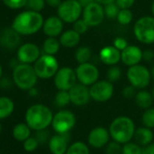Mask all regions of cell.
Here are the masks:
<instances>
[{"instance_id": "cell-35", "label": "cell", "mask_w": 154, "mask_h": 154, "mask_svg": "<svg viewBox=\"0 0 154 154\" xmlns=\"http://www.w3.org/2000/svg\"><path fill=\"white\" fill-rule=\"evenodd\" d=\"M103 10H104L105 17L109 19H115L117 18V16L119 14L120 8L116 5L115 2H112V3L103 6Z\"/></svg>"}, {"instance_id": "cell-22", "label": "cell", "mask_w": 154, "mask_h": 154, "mask_svg": "<svg viewBox=\"0 0 154 154\" xmlns=\"http://www.w3.org/2000/svg\"><path fill=\"white\" fill-rule=\"evenodd\" d=\"M59 41L62 46L66 48H72L80 43L81 35L74 31L73 29L66 30L61 34Z\"/></svg>"}, {"instance_id": "cell-11", "label": "cell", "mask_w": 154, "mask_h": 154, "mask_svg": "<svg viewBox=\"0 0 154 154\" xmlns=\"http://www.w3.org/2000/svg\"><path fill=\"white\" fill-rule=\"evenodd\" d=\"M77 83L75 70L71 67H61L54 76V84L57 90L69 91Z\"/></svg>"}, {"instance_id": "cell-16", "label": "cell", "mask_w": 154, "mask_h": 154, "mask_svg": "<svg viewBox=\"0 0 154 154\" xmlns=\"http://www.w3.org/2000/svg\"><path fill=\"white\" fill-rule=\"evenodd\" d=\"M89 86L82 85L80 83H76L70 90L69 94L71 98V103L76 106H84L86 105L91 98Z\"/></svg>"}, {"instance_id": "cell-23", "label": "cell", "mask_w": 154, "mask_h": 154, "mask_svg": "<svg viewBox=\"0 0 154 154\" xmlns=\"http://www.w3.org/2000/svg\"><path fill=\"white\" fill-rule=\"evenodd\" d=\"M133 139L137 143H139L140 146H146L153 141L154 139V133L151 131V129L142 126L139 127L135 130L134 137Z\"/></svg>"}, {"instance_id": "cell-15", "label": "cell", "mask_w": 154, "mask_h": 154, "mask_svg": "<svg viewBox=\"0 0 154 154\" xmlns=\"http://www.w3.org/2000/svg\"><path fill=\"white\" fill-rule=\"evenodd\" d=\"M41 56L39 47L34 43H26L21 45L17 50V57L22 63H35Z\"/></svg>"}, {"instance_id": "cell-52", "label": "cell", "mask_w": 154, "mask_h": 154, "mask_svg": "<svg viewBox=\"0 0 154 154\" xmlns=\"http://www.w3.org/2000/svg\"><path fill=\"white\" fill-rule=\"evenodd\" d=\"M95 2L101 4L102 6H105V5H108L110 3H112V2H115V0H94Z\"/></svg>"}, {"instance_id": "cell-31", "label": "cell", "mask_w": 154, "mask_h": 154, "mask_svg": "<svg viewBox=\"0 0 154 154\" xmlns=\"http://www.w3.org/2000/svg\"><path fill=\"white\" fill-rule=\"evenodd\" d=\"M141 150L142 147L136 141L132 142L131 140L122 144V154H141Z\"/></svg>"}, {"instance_id": "cell-46", "label": "cell", "mask_w": 154, "mask_h": 154, "mask_svg": "<svg viewBox=\"0 0 154 154\" xmlns=\"http://www.w3.org/2000/svg\"><path fill=\"white\" fill-rule=\"evenodd\" d=\"M154 59V52L150 49H146L142 51V60L149 63Z\"/></svg>"}, {"instance_id": "cell-30", "label": "cell", "mask_w": 154, "mask_h": 154, "mask_svg": "<svg viewBox=\"0 0 154 154\" xmlns=\"http://www.w3.org/2000/svg\"><path fill=\"white\" fill-rule=\"evenodd\" d=\"M71 103V98L69 94V91L58 90L54 96V103L57 107L63 108L67 106Z\"/></svg>"}, {"instance_id": "cell-1", "label": "cell", "mask_w": 154, "mask_h": 154, "mask_svg": "<svg viewBox=\"0 0 154 154\" xmlns=\"http://www.w3.org/2000/svg\"><path fill=\"white\" fill-rule=\"evenodd\" d=\"M44 17L40 12L26 10L19 13L13 20L12 27L21 35H31L42 29Z\"/></svg>"}, {"instance_id": "cell-29", "label": "cell", "mask_w": 154, "mask_h": 154, "mask_svg": "<svg viewBox=\"0 0 154 154\" xmlns=\"http://www.w3.org/2000/svg\"><path fill=\"white\" fill-rule=\"evenodd\" d=\"M74 56L78 63H88L92 57V50L87 46H81L76 50Z\"/></svg>"}, {"instance_id": "cell-28", "label": "cell", "mask_w": 154, "mask_h": 154, "mask_svg": "<svg viewBox=\"0 0 154 154\" xmlns=\"http://www.w3.org/2000/svg\"><path fill=\"white\" fill-rule=\"evenodd\" d=\"M65 154H91V152L87 143L81 140H76L69 145Z\"/></svg>"}, {"instance_id": "cell-47", "label": "cell", "mask_w": 154, "mask_h": 154, "mask_svg": "<svg viewBox=\"0 0 154 154\" xmlns=\"http://www.w3.org/2000/svg\"><path fill=\"white\" fill-rule=\"evenodd\" d=\"M141 154H154V143L151 142L142 147Z\"/></svg>"}, {"instance_id": "cell-42", "label": "cell", "mask_w": 154, "mask_h": 154, "mask_svg": "<svg viewBox=\"0 0 154 154\" xmlns=\"http://www.w3.org/2000/svg\"><path fill=\"white\" fill-rule=\"evenodd\" d=\"M136 94H137L136 88L131 85H129L122 89V95H123V97H125L127 99L134 98Z\"/></svg>"}, {"instance_id": "cell-5", "label": "cell", "mask_w": 154, "mask_h": 154, "mask_svg": "<svg viewBox=\"0 0 154 154\" xmlns=\"http://www.w3.org/2000/svg\"><path fill=\"white\" fill-rule=\"evenodd\" d=\"M133 34L141 44H154V17L145 16L139 18L133 26Z\"/></svg>"}, {"instance_id": "cell-45", "label": "cell", "mask_w": 154, "mask_h": 154, "mask_svg": "<svg viewBox=\"0 0 154 154\" xmlns=\"http://www.w3.org/2000/svg\"><path fill=\"white\" fill-rule=\"evenodd\" d=\"M13 83L14 81L12 82V80L8 78V77H2V78L0 79V88L2 90H9L12 88Z\"/></svg>"}, {"instance_id": "cell-27", "label": "cell", "mask_w": 154, "mask_h": 154, "mask_svg": "<svg viewBox=\"0 0 154 154\" xmlns=\"http://www.w3.org/2000/svg\"><path fill=\"white\" fill-rule=\"evenodd\" d=\"M61 47L60 41L55 37H47L43 43V51L46 54L55 55Z\"/></svg>"}, {"instance_id": "cell-9", "label": "cell", "mask_w": 154, "mask_h": 154, "mask_svg": "<svg viewBox=\"0 0 154 154\" xmlns=\"http://www.w3.org/2000/svg\"><path fill=\"white\" fill-rule=\"evenodd\" d=\"M76 123L74 113L69 110H61L54 114L52 128L55 133H69Z\"/></svg>"}, {"instance_id": "cell-34", "label": "cell", "mask_w": 154, "mask_h": 154, "mask_svg": "<svg viewBox=\"0 0 154 154\" xmlns=\"http://www.w3.org/2000/svg\"><path fill=\"white\" fill-rule=\"evenodd\" d=\"M122 70L119 66L116 65H112L111 67H109V69L107 70L106 72V77L107 80L110 81L111 83H116L120 80V78L122 77Z\"/></svg>"}, {"instance_id": "cell-20", "label": "cell", "mask_w": 154, "mask_h": 154, "mask_svg": "<svg viewBox=\"0 0 154 154\" xmlns=\"http://www.w3.org/2000/svg\"><path fill=\"white\" fill-rule=\"evenodd\" d=\"M142 60V51L137 45H128L121 52V61L127 66L139 64Z\"/></svg>"}, {"instance_id": "cell-17", "label": "cell", "mask_w": 154, "mask_h": 154, "mask_svg": "<svg viewBox=\"0 0 154 154\" xmlns=\"http://www.w3.org/2000/svg\"><path fill=\"white\" fill-rule=\"evenodd\" d=\"M69 133H55L48 141V148L52 154H65L69 147Z\"/></svg>"}, {"instance_id": "cell-8", "label": "cell", "mask_w": 154, "mask_h": 154, "mask_svg": "<svg viewBox=\"0 0 154 154\" xmlns=\"http://www.w3.org/2000/svg\"><path fill=\"white\" fill-rule=\"evenodd\" d=\"M83 13V7L78 0H64L57 8V16L64 22L72 24L79 19Z\"/></svg>"}, {"instance_id": "cell-57", "label": "cell", "mask_w": 154, "mask_h": 154, "mask_svg": "<svg viewBox=\"0 0 154 154\" xmlns=\"http://www.w3.org/2000/svg\"><path fill=\"white\" fill-rule=\"evenodd\" d=\"M1 131H2V124L0 123V134H1Z\"/></svg>"}, {"instance_id": "cell-25", "label": "cell", "mask_w": 154, "mask_h": 154, "mask_svg": "<svg viewBox=\"0 0 154 154\" xmlns=\"http://www.w3.org/2000/svg\"><path fill=\"white\" fill-rule=\"evenodd\" d=\"M31 128L27 125L26 122H20L13 128L12 134L16 140L23 142L31 137Z\"/></svg>"}, {"instance_id": "cell-36", "label": "cell", "mask_w": 154, "mask_h": 154, "mask_svg": "<svg viewBox=\"0 0 154 154\" xmlns=\"http://www.w3.org/2000/svg\"><path fill=\"white\" fill-rule=\"evenodd\" d=\"M39 142L35 137H29L23 141V148L26 152H34L39 147Z\"/></svg>"}, {"instance_id": "cell-2", "label": "cell", "mask_w": 154, "mask_h": 154, "mask_svg": "<svg viewBox=\"0 0 154 154\" xmlns=\"http://www.w3.org/2000/svg\"><path fill=\"white\" fill-rule=\"evenodd\" d=\"M53 117L54 113L48 106L36 103L26 110L25 120L31 130L37 131L47 129L52 124Z\"/></svg>"}, {"instance_id": "cell-14", "label": "cell", "mask_w": 154, "mask_h": 154, "mask_svg": "<svg viewBox=\"0 0 154 154\" xmlns=\"http://www.w3.org/2000/svg\"><path fill=\"white\" fill-rule=\"evenodd\" d=\"M111 140L109 129L98 126L92 129L87 136L88 145L94 149H102L105 147Z\"/></svg>"}, {"instance_id": "cell-13", "label": "cell", "mask_w": 154, "mask_h": 154, "mask_svg": "<svg viewBox=\"0 0 154 154\" xmlns=\"http://www.w3.org/2000/svg\"><path fill=\"white\" fill-rule=\"evenodd\" d=\"M90 94L92 100L98 103H106L113 95V85L108 80L97 81L90 86Z\"/></svg>"}, {"instance_id": "cell-21", "label": "cell", "mask_w": 154, "mask_h": 154, "mask_svg": "<svg viewBox=\"0 0 154 154\" xmlns=\"http://www.w3.org/2000/svg\"><path fill=\"white\" fill-rule=\"evenodd\" d=\"M99 56L104 64L116 65L121 61V51L113 45H108L101 49Z\"/></svg>"}, {"instance_id": "cell-39", "label": "cell", "mask_w": 154, "mask_h": 154, "mask_svg": "<svg viewBox=\"0 0 154 154\" xmlns=\"http://www.w3.org/2000/svg\"><path fill=\"white\" fill-rule=\"evenodd\" d=\"M2 1L11 9H20L26 7L28 0H2Z\"/></svg>"}, {"instance_id": "cell-41", "label": "cell", "mask_w": 154, "mask_h": 154, "mask_svg": "<svg viewBox=\"0 0 154 154\" xmlns=\"http://www.w3.org/2000/svg\"><path fill=\"white\" fill-rule=\"evenodd\" d=\"M35 137L37 139L39 144H45V143H48V141H49V140H50V138H51L50 132H49L46 129L41 130V131H37L35 132Z\"/></svg>"}, {"instance_id": "cell-55", "label": "cell", "mask_w": 154, "mask_h": 154, "mask_svg": "<svg viewBox=\"0 0 154 154\" xmlns=\"http://www.w3.org/2000/svg\"><path fill=\"white\" fill-rule=\"evenodd\" d=\"M151 13H152V17H154V2L151 5Z\"/></svg>"}, {"instance_id": "cell-43", "label": "cell", "mask_w": 154, "mask_h": 154, "mask_svg": "<svg viewBox=\"0 0 154 154\" xmlns=\"http://www.w3.org/2000/svg\"><path fill=\"white\" fill-rule=\"evenodd\" d=\"M112 45L122 52V51L124 50L129 45H128L127 40L124 39L123 37H116V38L113 40V45Z\"/></svg>"}, {"instance_id": "cell-54", "label": "cell", "mask_w": 154, "mask_h": 154, "mask_svg": "<svg viewBox=\"0 0 154 154\" xmlns=\"http://www.w3.org/2000/svg\"><path fill=\"white\" fill-rule=\"evenodd\" d=\"M2 75H3V68H2L1 63H0V79L2 78Z\"/></svg>"}, {"instance_id": "cell-3", "label": "cell", "mask_w": 154, "mask_h": 154, "mask_svg": "<svg viewBox=\"0 0 154 154\" xmlns=\"http://www.w3.org/2000/svg\"><path fill=\"white\" fill-rule=\"evenodd\" d=\"M135 130L136 127L133 120L128 116L116 117L109 126L111 138L121 144L131 141L134 137Z\"/></svg>"}, {"instance_id": "cell-38", "label": "cell", "mask_w": 154, "mask_h": 154, "mask_svg": "<svg viewBox=\"0 0 154 154\" xmlns=\"http://www.w3.org/2000/svg\"><path fill=\"white\" fill-rule=\"evenodd\" d=\"M45 0H28L26 7L29 10L35 12H41L45 7Z\"/></svg>"}, {"instance_id": "cell-26", "label": "cell", "mask_w": 154, "mask_h": 154, "mask_svg": "<svg viewBox=\"0 0 154 154\" xmlns=\"http://www.w3.org/2000/svg\"><path fill=\"white\" fill-rule=\"evenodd\" d=\"M15 111L14 101L7 96L0 97V120L8 118Z\"/></svg>"}, {"instance_id": "cell-49", "label": "cell", "mask_w": 154, "mask_h": 154, "mask_svg": "<svg viewBox=\"0 0 154 154\" xmlns=\"http://www.w3.org/2000/svg\"><path fill=\"white\" fill-rule=\"evenodd\" d=\"M19 63H21L20 62H19V60L17 59V58H13L10 62H9V67L11 68V69H15Z\"/></svg>"}, {"instance_id": "cell-56", "label": "cell", "mask_w": 154, "mask_h": 154, "mask_svg": "<svg viewBox=\"0 0 154 154\" xmlns=\"http://www.w3.org/2000/svg\"><path fill=\"white\" fill-rule=\"evenodd\" d=\"M151 94H152V96H153V99H154V85H153V88L151 90Z\"/></svg>"}, {"instance_id": "cell-24", "label": "cell", "mask_w": 154, "mask_h": 154, "mask_svg": "<svg viewBox=\"0 0 154 154\" xmlns=\"http://www.w3.org/2000/svg\"><path fill=\"white\" fill-rule=\"evenodd\" d=\"M134 100H135L136 104L140 108L146 110V109L151 107L154 99H153L151 93H149V91H146L144 89H140L137 92V94L134 97Z\"/></svg>"}, {"instance_id": "cell-33", "label": "cell", "mask_w": 154, "mask_h": 154, "mask_svg": "<svg viewBox=\"0 0 154 154\" xmlns=\"http://www.w3.org/2000/svg\"><path fill=\"white\" fill-rule=\"evenodd\" d=\"M141 122L143 126L149 129L154 128V108H148L144 111L141 116Z\"/></svg>"}, {"instance_id": "cell-12", "label": "cell", "mask_w": 154, "mask_h": 154, "mask_svg": "<svg viewBox=\"0 0 154 154\" xmlns=\"http://www.w3.org/2000/svg\"><path fill=\"white\" fill-rule=\"evenodd\" d=\"M105 15L103 6L97 2H93L83 8L82 18L86 22L89 27H96L104 20Z\"/></svg>"}, {"instance_id": "cell-19", "label": "cell", "mask_w": 154, "mask_h": 154, "mask_svg": "<svg viewBox=\"0 0 154 154\" xmlns=\"http://www.w3.org/2000/svg\"><path fill=\"white\" fill-rule=\"evenodd\" d=\"M63 21L58 16H53L46 18L43 25V32L48 37H56L61 35L63 30Z\"/></svg>"}, {"instance_id": "cell-40", "label": "cell", "mask_w": 154, "mask_h": 154, "mask_svg": "<svg viewBox=\"0 0 154 154\" xmlns=\"http://www.w3.org/2000/svg\"><path fill=\"white\" fill-rule=\"evenodd\" d=\"M73 24V27L72 29L74 31H76L78 34L80 35H83L85 33H86L88 31V28H89V26L86 24V22L83 19V18H79L77 19L75 22L72 23Z\"/></svg>"}, {"instance_id": "cell-44", "label": "cell", "mask_w": 154, "mask_h": 154, "mask_svg": "<svg viewBox=\"0 0 154 154\" xmlns=\"http://www.w3.org/2000/svg\"><path fill=\"white\" fill-rule=\"evenodd\" d=\"M120 9H130L135 3V0H115Z\"/></svg>"}, {"instance_id": "cell-6", "label": "cell", "mask_w": 154, "mask_h": 154, "mask_svg": "<svg viewBox=\"0 0 154 154\" xmlns=\"http://www.w3.org/2000/svg\"><path fill=\"white\" fill-rule=\"evenodd\" d=\"M35 71L41 79H50L59 70V63L54 55L44 54L34 63Z\"/></svg>"}, {"instance_id": "cell-53", "label": "cell", "mask_w": 154, "mask_h": 154, "mask_svg": "<svg viewBox=\"0 0 154 154\" xmlns=\"http://www.w3.org/2000/svg\"><path fill=\"white\" fill-rule=\"evenodd\" d=\"M150 75H151V79L154 80V65L150 69Z\"/></svg>"}, {"instance_id": "cell-4", "label": "cell", "mask_w": 154, "mask_h": 154, "mask_svg": "<svg viewBox=\"0 0 154 154\" xmlns=\"http://www.w3.org/2000/svg\"><path fill=\"white\" fill-rule=\"evenodd\" d=\"M38 76L34 66L29 63H19L13 70L14 84L21 90L28 91L35 87L37 83Z\"/></svg>"}, {"instance_id": "cell-48", "label": "cell", "mask_w": 154, "mask_h": 154, "mask_svg": "<svg viewBox=\"0 0 154 154\" xmlns=\"http://www.w3.org/2000/svg\"><path fill=\"white\" fill-rule=\"evenodd\" d=\"M45 2L49 7L57 8L63 1H62V0H45Z\"/></svg>"}, {"instance_id": "cell-18", "label": "cell", "mask_w": 154, "mask_h": 154, "mask_svg": "<svg viewBox=\"0 0 154 154\" xmlns=\"http://www.w3.org/2000/svg\"><path fill=\"white\" fill-rule=\"evenodd\" d=\"M21 43V35L12 26L4 28L0 32V45L6 49H15Z\"/></svg>"}, {"instance_id": "cell-32", "label": "cell", "mask_w": 154, "mask_h": 154, "mask_svg": "<svg viewBox=\"0 0 154 154\" xmlns=\"http://www.w3.org/2000/svg\"><path fill=\"white\" fill-rule=\"evenodd\" d=\"M116 19L120 25L128 26L133 19V14L130 9H120Z\"/></svg>"}, {"instance_id": "cell-51", "label": "cell", "mask_w": 154, "mask_h": 154, "mask_svg": "<svg viewBox=\"0 0 154 154\" xmlns=\"http://www.w3.org/2000/svg\"><path fill=\"white\" fill-rule=\"evenodd\" d=\"M78 2L81 4V6H82L83 8H85L86 6H88L89 4L94 2V0H78Z\"/></svg>"}, {"instance_id": "cell-37", "label": "cell", "mask_w": 154, "mask_h": 154, "mask_svg": "<svg viewBox=\"0 0 154 154\" xmlns=\"http://www.w3.org/2000/svg\"><path fill=\"white\" fill-rule=\"evenodd\" d=\"M122 144L115 140H110L105 146V154H122Z\"/></svg>"}, {"instance_id": "cell-50", "label": "cell", "mask_w": 154, "mask_h": 154, "mask_svg": "<svg viewBox=\"0 0 154 154\" xmlns=\"http://www.w3.org/2000/svg\"><path fill=\"white\" fill-rule=\"evenodd\" d=\"M28 94L31 97H35V96L38 95V90L35 88V87H32V88H30L28 90Z\"/></svg>"}, {"instance_id": "cell-7", "label": "cell", "mask_w": 154, "mask_h": 154, "mask_svg": "<svg viewBox=\"0 0 154 154\" xmlns=\"http://www.w3.org/2000/svg\"><path fill=\"white\" fill-rule=\"evenodd\" d=\"M126 75L130 85L139 90L146 88L151 80L150 71L146 66L140 63L130 66Z\"/></svg>"}, {"instance_id": "cell-10", "label": "cell", "mask_w": 154, "mask_h": 154, "mask_svg": "<svg viewBox=\"0 0 154 154\" xmlns=\"http://www.w3.org/2000/svg\"><path fill=\"white\" fill-rule=\"evenodd\" d=\"M77 81L86 86H91L99 79V70L97 66L91 63H79L75 69Z\"/></svg>"}]
</instances>
